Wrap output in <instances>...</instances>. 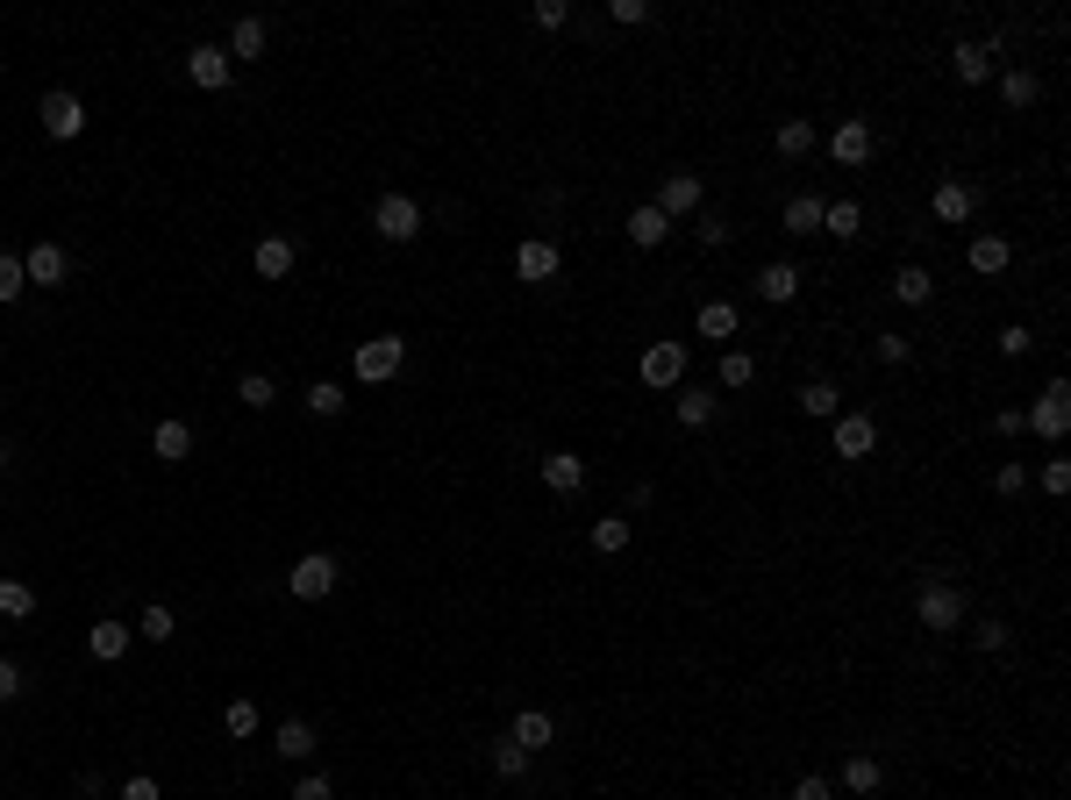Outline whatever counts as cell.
<instances>
[{"label": "cell", "mask_w": 1071, "mask_h": 800, "mask_svg": "<svg viewBox=\"0 0 1071 800\" xmlns=\"http://www.w3.org/2000/svg\"><path fill=\"white\" fill-rule=\"evenodd\" d=\"M543 487H550V493H579L586 487V458H571V450H543Z\"/></svg>", "instance_id": "14"}, {"label": "cell", "mask_w": 1071, "mask_h": 800, "mask_svg": "<svg viewBox=\"0 0 1071 800\" xmlns=\"http://www.w3.org/2000/svg\"><path fill=\"white\" fill-rule=\"evenodd\" d=\"M1029 351H1036L1029 322H1007V329H1000V358H1029Z\"/></svg>", "instance_id": "44"}, {"label": "cell", "mask_w": 1071, "mask_h": 800, "mask_svg": "<svg viewBox=\"0 0 1071 800\" xmlns=\"http://www.w3.org/2000/svg\"><path fill=\"white\" fill-rule=\"evenodd\" d=\"M993 57H1000V36H986V43H957V51H950V72H957L964 86H978V79H993Z\"/></svg>", "instance_id": "10"}, {"label": "cell", "mask_w": 1071, "mask_h": 800, "mask_svg": "<svg viewBox=\"0 0 1071 800\" xmlns=\"http://www.w3.org/2000/svg\"><path fill=\"white\" fill-rule=\"evenodd\" d=\"M286 800H336V787H329V779H322V772H308V779H300V787H293V793H286Z\"/></svg>", "instance_id": "48"}, {"label": "cell", "mask_w": 1071, "mask_h": 800, "mask_svg": "<svg viewBox=\"0 0 1071 800\" xmlns=\"http://www.w3.org/2000/svg\"><path fill=\"white\" fill-rule=\"evenodd\" d=\"M222 729H229V736H250V729H258V701H229V707H222Z\"/></svg>", "instance_id": "42"}, {"label": "cell", "mask_w": 1071, "mask_h": 800, "mask_svg": "<svg viewBox=\"0 0 1071 800\" xmlns=\"http://www.w3.org/2000/svg\"><path fill=\"white\" fill-rule=\"evenodd\" d=\"M400 358H407L400 337H372V343H357L351 365H357V380H365V386H379V380H394V372H400Z\"/></svg>", "instance_id": "6"}, {"label": "cell", "mask_w": 1071, "mask_h": 800, "mask_svg": "<svg viewBox=\"0 0 1071 800\" xmlns=\"http://www.w3.org/2000/svg\"><path fill=\"white\" fill-rule=\"evenodd\" d=\"M828 158H836V164H865V158H871V129L850 115V122H843L836 136H828Z\"/></svg>", "instance_id": "18"}, {"label": "cell", "mask_w": 1071, "mask_h": 800, "mask_svg": "<svg viewBox=\"0 0 1071 800\" xmlns=\"http://www.w3.org/2000/svg\"><path fill=\"white\" fill-rule=\"evenodd\" d=\"M493 772H501V779H522V772H529V750H522L515 736H507V744H493Z\"/></svg>", "instance_id": "40"}, {"label": "cell", "mask_w": 1071, "mask_h": 800, "mask_svg": "<svg viewBox=\"0 0 1071 800\" xmlns=\"http://www.w3.org/2000/svg\"><path fill=\"white\" fill-rule=\"evenodd\" d=\"M672 415H678V429H707V422L721 415V401L707 394V386H686V394L672 401Z\"/></svg>", "instance_id": "17"}, {"label": "cell", "mask_w": 1071, "mask_h": 800, "mask_svg": "<svg viewBox=\"0 0 1071 800\" xmlns=\"http://www.w3.org/2000/svg\"><path fill=\"white\" fill-rule=\"evenodd\" d=\"M879 450V422L871 415H836V458H871Z\"/></svg>", "instance_id": "12"}, {"label": "cell", "mask_w": 1071, "mask_h": 800, "mask_svg": "<svg viewBox=\"0 0 1071 800\" xmlns=\"http://www.w3.org/2000/svg\"><path fill=\"white\" fill-rule=\"evenodd\" d=\"M172 608H143V622H136V637H150V643H172Z\"/></svg>", "instance_id": "43"}, {"label": "cell", "mask_w": 1071, "mask_h": 800, "mask_svg": "<svg viewBox=\"0 0 1071 800\" xmlns=\"http://www.w3.org/2000/svg\"><path fill=\"white\" fill-rule=\"evenodd\" d=\"M229 65H236V57L222 51V43H193V51H186L193 86H207V94H222V86H229Z\"/></svg>", "instance_id": "8"}, {"label": "cell", "mask_w": 1071, "mask_h": 800, "mask_svg": "<svg viewBox=\"0 0 1071 800\" xmlns=\"http://www.w3.org/2000/svg\"><path fill=\"white\" fill-rule=\"evenodd\" d=\"M536 22H543V29H565L571 8H565V0H536Z\"/></svg>", "instance_id": "50"}, {"label": "cell", "mask_w": 1071, "mask_h": 800, "mask_svg": "<svg viewBox=\"0 0 1071 800\" xmlns=\"http://www.w3.org/2000/svg\"><path fill=\"white\" fill-rule=\"evenodd\" d=\"M686 380V343H651L643 351V386H678Z\"/></svg>", "instance_id": "11"}, {"label": "cell", "mask_w": 1071, "mask_h": 800, "mask_svg": "<svg viewBox=\"0 0 1071 800\" xmlns=\"http://www.w3.org/2000/svg\"><path fill=\"white\" fill-rule=\"evenodd\" d=\"M129 643H136V629H122V622H94V629H86V651L108 658V665H115V658H129Z\"/></svg>", "instance_id": "21"}, {"label": "cell", "mask_w": 1071, "mask_h": 800, "mask_svg": "<svg viewBox=\"0 0 1071 800\" xmlns=\"http://www.w3.org/2000/svg\"><path fill=\"white\" fill-rule=\"evenodd\" d=\"M265 36H271V29L258 22V14H244V22L229 29V51H236V57H265Z\"/></svg>", "instance_id": "31"}, {"label": "cell", "mask_w": 1071, "mask_h": 800, "mask_svg": "<svg viewBox=\"0 0 1071 800\" xmlns=\"http://www.w3.org/2000/svg\"><path fill=\"white\" fill-rule=\"evenodd\" d=\"M822 230H828V236H857V230H865L857 201H828V207H822Z\"/></svg>", "instance_id": "36"}, {"label": "cell", "mask_w": 1071, "mask_h": 800, "mask_svg": "<svg viewBox=\"0 0 1071 800\" xmlns=\"http://www.w3.org/2000/svg\"><path fill=\"white\" fill-rule=\"evenodd\" d=\"M293 236H265L258 250H250V265H258V279H286V271H293Z\"/></svg>", "instance_id": "19"}, {"label": "cell", "mask_w": 1071, "mask_h": 800, "mask_svg": "<svg viewBox=\"0 0 1071 800\" xmlns=\"http://www.w3.org/2000/svg\"><path fill=\"white\" fill-rule=\"evenodd\" d=\"M22 271H29V286H57L72 271V258H65V244H51V236H43V244L22 250Z\"/></svg>", "instance_id": "9"}, {"label": "cell", "mask_w": 1071, "mask_h": 800, "mask_svg": "<svg viewBox=\"0 0 1071 800\" xmlns=\"http://www.w3.org/2000/svg\"><path fill=\"white\" fill-rule=\"evenodd\" d=\"M693 230H700V244L715 250V244H729V222L715 215V207H700V215H693Z\"/></svg>", "instance_id": "45"}, {"label": "cell", "mask_w": 1071, "mask_h": 800, "mask_svg": "<svg viewBox=\"0 0 1071 800\" xmlns=\"http://www.w3.org/2000/svg\"><path fill=\"white\" fill-rule=\"evenodd\" d=\"M22 294H29L22 258H14V250H0V308H8V300H22Z\"/></svg>", "instance_id": "38"}, {"label": "cell", "mask_w": 1071, "mask_h": 800, "mask_svg": "<svg viewBox=\"0 0 1071 800\" xmlns=\"http://www.w3.org/2000/svg\"><path fill=\"white\" fill-rule=\"evenodd\" d=\"M150 450H158L164 465H186V458H193V429H186L179 415H164L158 429H150Z\"/></svg>", "instance_id": "15"}, {"label": "cell", "mask_w": 1071, "mask_h": 800, "mask_svg": "<svg viewBox=\"0 0 1071 800\" xmlns=\"http://www.w3.org/2000/svg\"><path fill=\"white\" fill-rule=\"evenodd\" d=\"M0 615H8V622L36 615V586H29V579H8V572H0Z\"/></svg>", "instance_id": "25"}, {"label": "cell", "mask_w": 1071, "mask_h": 800, "mask_svg": "<svg viewBox=\"0 0 1071 800\" xmlns=\"http://www.w3.org/2000/svg\"><path fill=\"white\" fill-rule=\"evenodd\" d=\"M122 800H158V779H150V772H136L129 787H122Z\"/></svg>", "instance_id": "55"}, {"label": "cell", "mask_w": 1071, "mask_h": 800, "mask_svg": "<svg viewBox=\"0 0 1071 800\" xmlns=\"http://www.w3.org/2000/svg\"><path fill=\"white\" fill-rule=\"evenodd\" d=\"M914 622L936 629V637H943V629H964V594L950 579H929L922 594H914Z\"/></svg>", "instance_id": "1"}, {"label": "cell", "mask_w": 1071, "mask_h": 800, "mask_svg": "<svg viewBox=\"0 0 1071 800\" xmlns=\"http://www.w3.org/2000/svg\"><path fill=\"white\" fill-rule=\"evenodd\" d=\"M236 401H244L250 415H265V407L279 401V386H271V372H244V380H236Z\"/></svg>", "instance_id": "30"}, {"label": "cell", "mask_w": 1071, "mask_h": 800, "mask_svg": "<svg viewBox=\"0 0 1071 800\" xmlns=\"http://www.w3.org/2000/svg\"><path fill=\"white\" fill-rule=\"evenodd\" d=\"M836 407H843V394L828 380H807L801 386V415H814V422H836Z\"/></svg>", "instance_id": "26"}, {"label": "cell", "mask_w": 1071, "mask_h": 800, "mask_svg": "<svg viewBox=\"0 0 1071 800\" xmlns=\"http://www.w3.org/2000/svg\"><path fill=\"white\" fill-rule=\"evenodd\" d=\"M651 207L665 222H686V215H700V207H707V193H700V179H693V172H665V186H657Z\"/></svg>", "instance_id": "4"}, {"label": "cell", "mask_w": 1071, "mask_h": 800, "mask_svg": "<svg viewBox=\"0 0 1071 800\" xmlns=\"http://www.w3.org/2000/svg\"><path fill=\"white\" fill-rule=\"evenodd\" d=\"M14 693H22V665H14V658H0V701H14Z\"/></svg>", "instance_id": "52"}, {"label": "cell", "mask_w": 1071, "mask_h": 800, "mask_svg": "<svg viewBox=\"0 0 1071 800\" xmlns=\"http://www.w3.org/2000/svg\"><path fill=\"white\" fill-rule=\"evenodd\" d=\"M0 465H8V444H0Z\"/></svg>", "instance_id": "57"}, {"label": "cell", "mask_w": 1071, "mask_h": 800, "mask_svg": "<svg viewBox=\"0 0 1071 800\" xmlns=\"http://www.w3.org/2000/svg\"><path fill=\"white\" fill-rule=\"evenodd\" d=\"M700 337H715V343L736 337V308H729V300H707V308H700Z\"/></svg>", "instance_id": "35"}, {"label": "cell", "mask_w": 1071, "mask_h": 800, "mask_svg": "<svg viewBox=\"0 0 1071 800\" xmlns=\"http://www.w3.org/2000/svg\"><path fill=\"white\" fill-rule=\"evenodd\" d=\"M372 230H379L386 244H415V236H421V201H407V193H379Z\"/></svg>", "instance_id": "3"}, {"label": "cell", "mask_w": 1071, "mask_h": 800, "mask_svg": "<svg viewBox=\"0 0 1071 800\" xmlns=\"http://www.w3.org/2000/svg\"><path fill=\"white\" fill-rule=\"evenodd\" d=\"M1021 487H1029V465H1000V472H993V493H1007V501H1015Z\"/></svg>", "instance_id": "46"}, {"label": "cell", "mask_w": 1071, "mask_h": 800, "mask_svg": "<svg viewBox=\"0 0 1071 800\" xmlns=\"http://www.w3.org/2000/svg\"><path fill=\"white\" fill-rule=\"evenodd\" d=\"M1043 487H1050V493H1064V487H1071V465H1064V458H1050V465H1043Z\"/></svg>", "instance_id": "54"}, {"label": "cell", "mask_w": 1071, "mask_h": 800, "mask_svg": "<svg viewBox=\"0 0 1071 800\" xmlns=\"http://www.w3.org/2000/svg\"><path fill=\"white\" fill-rule=\"evenodd\" d=\"M336 579H343L336 557H329V551H308L293 572H286V594H293V600H329V594H336Z\"/></svg>", "instance_id": "2"}, {"label": "cell", "mask_w": 1071, "mask_h": 800, "mask_svg": "<svg viewBox=\"0 0 1071 800\" xmlns=\"http://www.w3.org/2000/svg\"><path fill=\"white\" fill-rule=\"evenodd\" d=\"M908 358H914V343H908V337H893V329H886V337H879V365H908Z\"/></svg>", "instance_id": "47"}, {"label": "cell", "mask_w": 1071, "mask_h": 800, "mask_svg": "<svg viewBox=\"0 0 1071 800\" xmlns=\"http://www.w3.org/2000/svg\"><path fill=\"white\" fill-rule=\"evenodd\" d=\"M758 380V358L750 351H721V386H750Z\"/></svg>", "instance_id": "41"}, {"label": "cell", "mask_w": 1071, "mask_h": 800, "mask_svg": "<svg viewBox=\"0 0 1071 800\" xmlns=\"http://www.w3.org/2000/svg\"><path fill=\"white\" fill-rule=\"evenodd\" d=\"M1000 100H1007V108H1029V100H1036V72H1000Z\"/></svg>", "instance_id": "39"}, {"label": "cell", "mask_w": 1071, "mask_h": 800, "mask_svg": "<svg viewBox=\"0 0 1071 800\" xmlns=\"http://www.w3.org/2000/svg\"><path fill=\"white\" fill-rule=\"evenodd\" d=\"M550 736H557V722H550V715H543V707H522V715H515V744H522V750H529V758H536V750H543V744H550Z\"/></svg>", "instance_id": "23"}, {"label": "cell", "mask_w": 1071, "mask_h": 800, "mask_svg": "<svg viewBox=\"0 0 1071 800\" xmlns=\"http://www.w3.org/2000/svg\"><path fill=\"white\" fill-rule=\"evenodd\" d=\"M515 271H522V279H550V271H557V244H550V236L515 244Z\"/></svg>", "instance_id": "20"}, {"label": "cell", "mask_w": 1071, "mask_h": 800, "mask_svg": "<svg viewBox=\"0 0 1071 800\" xmlns=\"http://www.w3.org/2000/svg\"><path fill=\"white\" fill-rule=\"evenodd\" d=\"M772 143H779V158H807V150H814V122H807V115H801V122H779Z\"/></svg>", "instance_id": "32"}, {"label": "cell", "mask_w": 1071, "mask_h": 800, "mask_svg": "<svg viewBox=\"0 0 1071 800\" xmlns=\"http://www.w3.org/2000/svg\"><path fill=\"white\" fill-rule=\"evenodd\" d=\"M308 415L336 422V415H343V386H336V380H314V386H308Z\"/></svg>", "instance_id": "37"}, {"label": "cell", "mask_w": 1071, "mask_h": 800, "mask_svg": "<svg viewBox=\"0 0 1071 800\" xmlns=\"http://www.w3.org/2000/svg\"><path fill=\"white\" fill-rule=\"evenodd\" d=\"M279 758H293V765H300V758H314V722H300V715H293V722H279Z\"/></svg>", "instance_id": "28"}, {"label": "cell", "mask_w": 1071, "mask_h": 800, "mask_svg": "<svg viewBox=\"0 0 1071 800\" xmlns=\"http://www.w3.org/2000/svg\"><path fill=\"white\" fill-rule=\"evenodd\" d=\"M593 551H600V557L629 551V515H600V522H593Z\"/></svg>", "instance_id": "33"}, {"label": "cell", "mask_w": 1071, "mask_h": 800, "mask_svg": "<svg viewBox=\"0 0 1071 800\" xmlns=\"http://www.w3.org/2000/svg\"><path fill=\"white\" fill-rule=\"evenodd\" d=\"M793 800H836V787H828V779H814V772H807L801 787H793Z\"/></svg>", "instance_id": "53"}, {"label": "cell", "mask_w": 1071, "mask_h": 800, "mask_svg": "<svg viewBox=\"0 0 1071 800\" xmlns=\"http://www.w3.org/2000/svg\"><path fill=\"white\" fill-rule=\"evenodd\" d=\"M993 429H1000V436H1021L1029 422H1021V407H1000V415H993Z\"/></svg>", "instance_id": "56"}, {"label": "cell", "mask_w": 1071, "mask_h": 800, "mask_svg": "<svg viewBox=\"0 0 1071 800\" xmlns=\"http://www.w3.org/2000/svg\"><path fill=\"white\" fill-rule=\"evenodd\" d=\"M972 637H978V651H1007V622H978Z\"/></svg>", "instance_id": "51"}, {"label": "cell", "mask_w": 1071, "mask_h": 800, "mask_svg": "<svg viewBox=\"0 0 1071 800\" xmlns=\"http://www.w3.org/2000/svg\"><path fill=\"white\" fill-rule=\"evenodd\" d=\"M1007 258H1015V250H1007V236H972V271H1007Z\"/></svg>", "instance_id": "29"}, {"label": "cell", "mask_w": 1071, "mask_h": 800, "mask_svg": "<svg viewBox=\"0 0 1071 800\" xmlns=\"http://www.w3.org/2000/svg\"><path fill=\"white\" fill-rule=\"evenodd\" d=\"M1021 422H1029L1036 436H1050V444H1058V436L1071 429V386H1064V380H1050V386H1043V401H1036Z\"/></svg>", "instance_id": "5"}, {"label": "cell", "mask_w": 1071, "mask_h": 800, "mask_svg": "<svg viewBox=\"0 0 1071 800\" xmlns=\"http://www.w3.org/2000/svg\"><path fill=\"white\" fill-rule=\"evenodd\" d=\"M614 22H622V29H636V22H651V8H643V0H614Z\"/></svg>", "instance_id": "49"}, {"label": "cell", "mask_w": 1071, "mask_h": 800, "mask_svg": "<svg viewBox=\"0 0 1071 800\" xmlns=\"http://www.w3.org/2000/svg\"><path fill=\"white\" fill-rule=\"evenodd\" d=\"M665 236H672V222L657 215V207H629V244H636V250H657Z\"/></svg>", "instance_id": "22"}, {"label": "cell", "mask_w": 1071, "mask_h": 800, "mask_svg": "<svg viewBox=\"0 0 1071 800\" xmlns=\"http://www.w3.org/2000/svg\"><path fill=\"white\" fill-rule=\"evenodd\" d=\"M43 129L57 136V143H72V136L86 129V108H79V94H65V86H51V94H43Z\"/></svg>", "instance_id": "7"}, {"label": "cell", "mask_w": 1071, "mask_h": 800, "mask_svg": "<svg viewBox=\"0 0 1071 800\" xmlns=\"http://www.w3.org/2000/svg\"><path fill=\"white\" fill-rule=\"evenodd\" d=\"M822 193H793V201H786V215H779V222H786V230L793 236H807V230H822Z\"/></svg>", "instance_id": "24"}, {"label": "cell", "mask_w": 1071, "mask_h": 800, "mask_svg": "<svg viewBox=\"0 0 1071 800\" xmlns=\"http://www.w3.org/2000/svg\"><path fill=\"white\" fill-rule=\"evenodd\" d=\"M929 294H936V279H929L922 265H900V271H893V300H908V308H922Z\"/></svg>", "instance_id": "27"}, {"label": "cell", "mask_w": 1071, "mask_h": 800, "mask_svg": "<svg viewBox=\"0 0 1071 800\" xmlns=\"http://www.w3.org/2000/svg\"><path fill=\"white\" fill-rule=\"evenodd\" d=\"M758 300H772V308H786V300H801V265H793V258L764 265V271H758Z\"/></svg>", "instance_id": "13"}, {"label": "cell", "mask_w": 1071, "mask_h": 800, "mask_svg": "<svg viewBox=\"0 0 1071 800\" xmlns=\"http://www.w3.org/2000/svg\"><path fill=\"white\" fill-rule=\"evenodd\" d=\"M929 207H936V222L957 230V222H972V186H964V179H943V186L929 193Z\"/></svg>", "instance_id": "16"}, {"label": "cell", "mask_w": 1071, "mask_h": 800, "mask_svg": "<svg viewBox=\"0 0 1071 800\" xmlns=\"http://www.w3.org/2000/svg\"><path fill=\"white\" fill-rule=\"evenodd\" d=\"M879 758H865V750H857V758L850 765H843V787H850V793H879Z\"/></svg>", "instance_id": "34"}]
</instances>
